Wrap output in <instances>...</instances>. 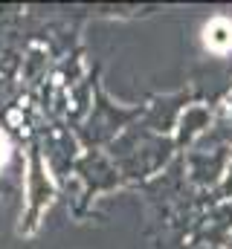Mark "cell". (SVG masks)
I'll list each match as a JSON object with an SVG mask.
<instances>
[{"instance_id":"6da1fadb","label":"cell","mask_w":232,"mask_h":249,"mask_svg":"<svg viewBox=\"0 0 232 249\" xmlns=\"http://www.w3.org/2000/svg\"><path fill=\"white\" fill-rule=\"evenodd\" d=\"M203 47L215 55H227L232 53V18H212L206 26H203Z\"/></svg>"},{"instance_id":"7a4b0ae2","label":"cell","mask_w":232,"mask_h":249,"mask_svg":"<svg viewBox=\"0 0 232 249\" xmlns=\"http://www.w3.org/2000/svg\"><path fill=\"white\" fill-rule=\"evenodd\" d=\"M9 162V139H6V133L0 130V168Z\"/></svg>"}]
</instances>
